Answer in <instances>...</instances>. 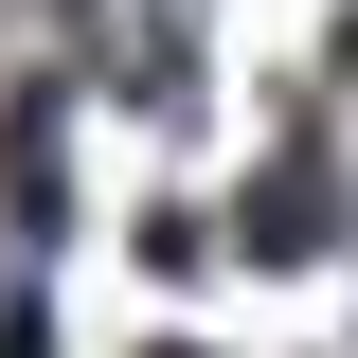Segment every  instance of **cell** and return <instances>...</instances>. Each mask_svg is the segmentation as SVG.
Instances as JSON below:
<instances>
[{"label":"cell","instance_id":"cell-1","mask_svg":"<svg viewBox=\"0 0 358 358\" xmlns=\"http://www.w3.org/2000/svg\"><path fill=\"white\" fill-rule=\"evenodd\" d=\"M322 215H341V162H322V126H287L251 179V251H322Z\"/></svg>","mask_w":358,"mask_h":358},{"label":"cell","instance_id":"cell-2","mask_svg":"<svg viewBox=\"0 0 358 358\" xmlns=\"http://www.w3.org/2000/svg\"><path fill=\"white\" fill-rule=\"evenodd\" d=\"M162 358H197V341H162Z\"/></svg>","mask_w":358,"mask_h":358}]
</instances>
